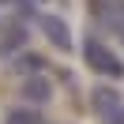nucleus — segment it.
I'll return each mask as SVG.
<instances>
[{"instance_id":"423d86ee","label":"nucleus","mask_w":124,"mask_h":124,"mask_svg":"<svg viewBox=\"0 0 124 124\" xmlns=\"http://www.w3.org/2000/svg\"><path fill=\"white\" fill-rule=\"evenodd\" d=\"M8 124H45L34 109H11L8 113Z\"/></svg>"},{"instance_id":"39448f33","label":"nucleus","mask_w":124,"mask_h":124,"mask_svg":"<svg viewBox=\"0 0 124 124\" xmlns=\"http://www.w3.org/2000/svg\"><path fill=\"white\" fill-rule=\"evenodd\" d=\"M49 94H53V86H49V79H41V75H34V79L23 83V98L26 101H49Z\"/></svg>"},{"instance_id":"20e7f679","label":"nucleus","mask_w":124,"mask_h":124,"mask_svg":"<svg viewBox=\"0 0 124 124\" xmlns=\"http://www.w3.org/2000/svg\"><path fill=\"white\" fill-rule=\"evenodd\" d=\"M38 26L45 30V38L53 41L56 49H71V30H68V23H60L56 15H38Z\"/></svg>"},{"instance_id":"7ed1b4c3","label":"nucleus","mask_w":124,"mask_h":124,"mask_svg":"<svg viewBox=\"0 0 124 124\" xmlns=\"http://www.w3.org/2000/svg\"><path fill=\"white\" fill-rule=\"evenodd\" d=\"M90 8H94V15H98L105 26H113V30L124 38V0H90Z\"/></svg>"},{"instance_id":"f03ea898","label":"nucleus","mask_w":124,"mask_h":124,"mask_svg":"<svg viewBox=\"0 0 124 124\" xmlns=\"http://www.w3.org/2000/svg\"><path fill=\"white\" fill-rule=\"evenodd\" d=\"M90 109L101 124H124V94L113 86H94L90 90Z\"/></svg>"},{"instance_id":"f257e3e1","label":"nucleus","mask_w":124,"mask_h":124,"mask_svg":"<svg viewBox=\"0 0 124 124\" xmlns=\"http://www.w3.org/2000/svg\"><path fill=\"white\" fill-rule=\"evenodd\" d=\"M83 56H86V64H90L98 75H105V79H124V60H120L101 38H86Z\"/></svg>"}]
</instances>
